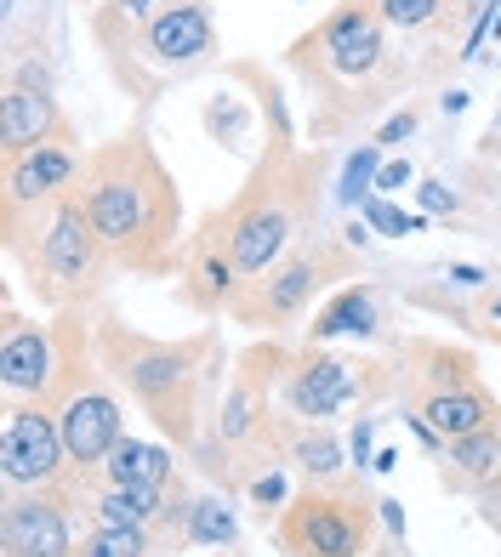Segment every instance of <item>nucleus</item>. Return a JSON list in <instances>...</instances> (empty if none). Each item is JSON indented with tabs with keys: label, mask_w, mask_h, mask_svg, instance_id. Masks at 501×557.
Returning <instances> with one entry per match:
<instances>
[{
	"label": "nucleus",
	"mask_w": 501,
	"mask_h": 557,
	"mask_svg": "<svg viewBox=\"0 0 501 557\" xmlns=\"http://www.w3.org/2000/svg\"><path fill=\"white\" fill-rule=\"evenodd\" d=\"M74 194H81L97 239L109 245L114 268L160 278V273H178L188 262L183 188L143 132H120L114 143L91 148Z\"/></svg>",
	"instance_id": "nucleus-1"
},
{
	"label": "nucleus",
	"mask_w": 501,
	"mask_h": 557,
	"mask_svg": "<svg viewBox=\"0 0 501 557\" xmlns=\"http://www.w3.org/2000/svg\"><path fill=\"white\" fill-rule=\"evenodd\" d=\"M97 336V359L114 382L143 404V416L178 449H199V387H206V359L217 352V336L199 331L188 342H155L137 336L132 324H120L114 313H103L91 324Z\"/></svg>",
	"instance_id": "nucleus-2"
},
{
	"label": "nucleus",
	"mask_w": 501,
	"mask_h": 557,
	"mask_svg": "<svg viewBox=\"0 0 501 557\" xmlns=\"http://www.w3.org/2000/svg\"><path fill=\"white\" fill-rule=\"evenodd\" d=\"M314 176H319V160H303L280 143L257 160L250 183L217 211L240 278H262L268 268H280L291 257L296 227L314 216Z\"/></svg>",
	"instance_id": "nucleus-3"
},
{
	"label": "nucleus",
	"mask_w": 501,
	"mask_h": 557,
	"mask_svg": "<svg viewBox=\"0 0 501 557\" xmlns=\"http://www.w3.org/2000/svg\"><path fill=\"white\" fill-rule=\"evenodd\" d=\"M97 46L109 52V69L125 91L155 97L171 81H188L217 58V17L206 0H178L148 23H120L109 12L91 17Z\"/></svg>",
	"instance_id": "nucleus-4"
},
{
	"label": "nucleus",
	"mask_w": 501,
	"mask_h": 557,
	"mask_svg": "<svg viewBox=\"0 0 501 557\" xmlns=\"http://www.w3.org/2000/svg\"><path fill=\"white\" fill-rule=\"evenodd\" d=\"M12 262H23V285H29L35 301L52 313H81L86 301L103 290V273L114 268L109 245L97 239V227H91L74 188L35 216V234Z\"/></svg>",
	"instance_id": "nucleus-5"
},
{
	"label": "nucleus",
	"mask_w": 501,
	"mask_h": 557,
	"mask_svg": "<svg viewBox=\"0 0 501 557\" xmlns=\"http://www.w3.org/2000/svg\"><path fill=\"white\" fill-rule=\"evenodd\" d=\"M376 518L382 500H370L347 478L308 484L273 518V546L285 557H376Z\"/></svg>",
	"instance_id": "nucleus-6"
},
{
	"label": "nucleus",
	"mask_w": 501,
	"mask_h": 557,
	"mask_svg": "<svg viewBox=\"0 0 501 557\" xmlns=\"http://www.w3.org/2000/svg\"><path fill=\"white\" fill-rule=\"evenodd\" d=\"M337 268L342 257L331 245H296L280 268H268L262 278H245L240 296L229 301V313L240 324H257V331H285V324H296L314 308V296L337 278Z\"/></svg>",
	"instance_id": "nucleus-7"
},
{
	"label": "nucleus",
	"mask_w": 501,
	"mask_h": 557,
	"mask_svg": "<svg viewBox=\"0 0 501 557\" xmlns=\"http://www.w3.org/2000/svg\"><path fill=\"white\" fill-rule=\"evenodd\" d=\"M296 63L325 69L331 81L347 86H370L388 69V23L376 12V0H342L314 35L296 40Z\"/></svg>",
	"instance_id": "nucleus-8"
},
{
	"label": "nucleus",
	"mask_w": 501,
	"mask_h": 557,
	"mask_svg": "<svg viewBox=\"0 0 501 557\" xmlns=\"http://www.w3.org/2000/svg\"><path fill=\"white\" fill-rule=\"evenodd\" d=\"M69 472L74 461H69L58 410L40 398H12L7 421H0V484H7V495L69 484Z\"/></svg>",
	"instance_id": "nucleus-9"
},
{
	"label": "nucleus",
	"mask_w": 501,
	"mask_h": 557,
	"mask_svg": "<svg viewBox=\"0 0 501 557\" xmlns=\"http://www.w3.org/2000/svg\"><path fill=\"white\" fill-rule=\"evenodd\" d=\"M74 484L17 490L0 500V557H74Z\"/></svg>",
	"instance_id": "nucleus-10"
},
{
	"label": "nucleus",
	"mask_w": 501,
	"mask_h": 557,
	"mask_svg": "<svg viewBox=\"0 0 501 557\" xmlns=\"http://www.w3.org/2000/svg\"><path fill=\"white\" fill-rule=\"evenodd\" d=\"M81 171H86L81 143H46V148H29V154L7 160V194H0L7 239L23 234V216H29V211H46L69 188H81Z\"/></svg>",
	"instance_id": "nucleus-11"
},
{
	"label": "nucleus",
	"mask_w": 501,
	"mask_h": 557,
	"mask_svg": "<svg viewBox=\"0 0 501 557\" xmlns=\"http://www.w3.org/2000/svg\"><path fill=\"white\" fill-rule=\"evenodd\" d=\"M58 426H63V444H69V461H74V478H86L103 467V455L125 438V410L120 398L97 382L86 370L58 404Z\"/></svg>",
	"instance_id": "nucleus-12"
},
{
	"label": "nucleus",
	"mask_w": 501,
	"mask_h": 557,
	"mask_svg": "<svg viewBox=\"0 0 501 557\" xmlns=\"http://www.w3.org/2000/svg\"><path fill=\"white\" fill-rule=\"evenodd\" d=\"M240 268L229 257V234H222V216L211 211L206 222H199V234L188 239V262L178 273V296H183V308L194 313H222L229 301L240 296Z\"/></svg>",
	"instance_id": "nucleus-13"
},
{
	"label": "nucleus",
	"mask_w": 501,
	"mask_h": 557,
	"mask_svg": "<svg viewBox=\"0 0 501 557\" xmlns=\"http://www.w3.org/2000/svg\"><path fill=\"white\" fill-rule=\"evenodd\" d=\"M46 143H81V137H74L69 114L58 109V97L46 86L12 81L7 97H0V154L17 160L29 148H46Z\"/></svg>",
	"instance_id": "nucleus-14"
},
{
	"label": "nucleus",
	"mask_w": 501,
	"mask_h": 557,
	"mask_svg": "<svg viewBox=\"0 0 501 557\" xmlns=\"http://www.w3.org/2000/svg\"><path fill=\"white\" fill-rule=\"evenodd\" d=\"M354 398H359V375H354V364H347V359L325 352L319 342L303 352V359H291V375H285L291 416L325 421V416H337L342 404H354Z\"/></svg>",
	"instance_id": "nucleus-15"
},
{
	"label": "nucleus",
	"mask_w": 501,
	"mask_h": 557,
	"mask_svg": "<svg viewBox=\"0 0 501 557\" xmlns=\"http://www.w3.org/2000/svg\"><path fill=\"white\" fill-rule=\"evenodd\" d=\"M411 410L428 421L444 444H450V438H467V433H485V426H501V404H496V393H490L485 382L428 393V398H416Z\"/></svg>",
	"instance_id": "nucleus-16"
},
{
	"label": "nucleus",
	"mask_w": 501,
	"mask_h": 557,
	"mask_svg": "<svg viewBox=\"0 0 501 557\" xmlns=\"http://www.w3.org/2000/svg\"><path fill=\"white\" fill-rule=\"evenodd\" d=\"M74 478V472H69ZM74 484H114V490H132V484H178V455L166 444H148V438H120L103 467L74 478Z\"/></svg>",
	"instance_id": "nucleus-17"
},
{
	"label": "nucleus",
	"mask_w": 501,
	"mask_h": 557,
	"mask_svg": "<svg viewBox=\"0 0 501 557\" xmlns=\"http://www.w3.org/2000/svg\"><path fill=\"white\" fill-rule=\"evenodd\" d=\"M411 352V404L444 393V387H473L479 382V364H473L467 347H444V342H405Z\"/></svg>",
	"instance_id": "nucleus-18"
},
{
	"label": "nucleus",
	"mask_w": 501,
	"mask_h": 557,
	"mask_svg": "<svg viewBox=\"0 0 501 557\" xmlns=\"http://www.w3.org/2000/svg\"><path fill=\"white\" fill-rule=\"evenodd\" d=\"M376 290L370 285H342L308 324V342H337V336H376Z\"/></svg>",
	"instance_id": "nucleus-19"
},
{
	"label": "nucleus",
	"mask_w": 501,
	"mask_h": 557,
	"mask_svg": "<svg viewBox=\"0 0 501 557\" xmlns=\"http://www.w3.org/2000/svg\"><path fill=\"white\" fill-rule=\"evenodd\" d=\"M444 461H450V478H456V484L485 490L490 478L501 472V426H485V433H467V438H450L444 444Z\"/></svg>",
	"instance_id": "nucleus-20"
},
{
	"label": "nucleus",
	"mask_w": 501,
	"mask_h": 557,
	"mask_svg": "<svg viewBox=\"0 0 501 557\" xmlns=\"http://www.w3.org/2000/svg\"><path fill=\"white\" fill-rule=\"evenodd\" d=\"M285 455L314 478V484H337L342 478V444H337L331 426L308 421V426H296V433H285Z\"/></svg>",
	"instance_id": "nucleus-21"
},
{
	"label": "nucleus",
	"mask_w": 501,
	"mask_h": 557,
	"mask_svg": "<svg viewBox=\"0 0 501 557\" xmlns=\"http://www.w3.org/2000/svg\"><path fill=\"white\" fill-rule=\"evenodd\" d=\"M166 541L155 529H86V541L74 546V557H160Z\"/></svg>",
	"instance_id": "nucleus-22"
},
{
	"label": "nucleus",
	"mask_w": 501,
	"mask_h": 557,
	"mask_svg": "<svg viewBox=\"0 0 501 557\" xmlns=\"http://www.w3.org/2000/svg\"><path fill=\"white\" fill-rule=\"evenodd\" d=\"M234 541H240L234 512L217 495H199L194 512H188V546H234Z\"/></svg>",
	"instance_id": "nucleus-23"
},
{
	"label": "nucleus",
	"mask_w": 501,
	"mask_h": 557,
	"mask_svg": "<svg viewBox=\"0 0 501 557\" xmlns=\"http://www.w3.org/2000/svg\"><path fill=\"white\" fill-rule=\"evenodd\" d=\"M376 12H382L388 29L421 35V29H433L444 12H462V7H456V0H376Z\"/></svg>",
	"instance_id": "nucleus-24"
},
{
	"label": "nucleus",
	"mask_w": 501,
	"mask_h": 557,
	"mask_svg": "<svg viewBox=\"0 0 501 557\" xmlns=\"http://www.w3.org/2000/svg\"><path fill=\"white\" fill-rule=\"evenodd\" d=\"M359 216L376 227V234H388V239H405V234H421V216H405L399 206H388L382 194H365L359 199Z\"/></svg>",
	"instance_id": "nucleus-25"
},
{
	"label": "nucleus",
	"mask_w": 501,
	"mask_h": 557,
	"mask_svg": "<svg viewBox=\"0 0 501 557\" xmlns=\"http://www.w3.org/2000/svg\"><path fill=\"white\" fill-rule=\"evenodd\" d=\"M376 160H382V148H376V143L347 160V171H342V199H347V206H359L365 194H376V171H382Z\"/></svg>",
	"instance_id": "nucleus-26"
},
{
	"label": "nucleus",
	"mask_w": 501,
	"mask_h": 557,
	"mask_svg": "<svg viewBox=\"0 0 501 557\" xmlns=\"http://www.w3.org/2000/svg\"><path fill=\"white\" fill-rule=\"evenodd\" d=\"M245 495H250V506H257V518H262V523H268V518H280V512H285V500H291L285 478L273 472V467L250 478V484H245Z\"/></svg>",
	"instance_id": "nucleus-27"
},
{
	"label": "nucleus",
	"mask_w": 501,
	"mask_h": 557,
	"mask_svg": "<svg viewBox=\"0 0 501 557\" xmlns=\"http://www.w3.org/2000/svg\"><path fill=\"white\" fill-rule=\"evenodd\" d=\"M166 7H178V0H109V7H97V12H109L120 23H148V17L166 12Z\"/></svg>",
	"instance_id": "nucleus-28"
},
{
	"label": "nucleus",
	"mask_w": 501,
	"mask_h": 557,
	"mask_svg": "<svg viewBox=\"0 0 501 557\" xmlns=\"http://www.w3.org/2000/svg\"><path fill=\"white\" fill-rule=\"evenodd\" d=\"M416 132V109H405V114H393L382 132H376V148H393V143H405Z\"/></svg>",
	"instance_id": "nucleus-29"
},
{
	"label": "nucleus",
	"mask_w": 501,
	"mask_h": 557,
	"mask_svg": "<svg viewBox=\"0 0 501 557\" xmlns=\"http://www.w3.org/2000/svg\"><path fill=\"white\" fill-rule=\"evenodd\" d=\"M479 331L501 347V290H490V296H479Z\"/></svg>",
	"instance_id": "nucleus-30"
},
{
	"label": "nucleus",
	"mask_w": 501,
	"mask_h": 557,
	"mask_svg": "<svg viewBox=\"0 0 501 557\" xmlns=\"http://www.w3.org/2000/svg\"><path fill=\"white\" fill-rule=\"evenodd\" d=\"M405 183H411V160H388L382 171H376V194H382V199H388L393 188H405Z\"/></svg>",
	"instance_id": "nucleus-31"
},
{
	"label": "nucleus",
	"mask_w": 501,
	"mask_h": 557,
	"mask_svg": "<svg viewBox=\"0 0 501 557\" xmlns=\"http://www.w3.org/2000/svg\"><path fill=\"white\" fill-rule=\"evenodd\" d=\"M421 206L428 211H456V199H450V188H439V183H421Z\"/></svg>",
	"instance_id": "nucleus-32"
},
{
	"label": "nucleus",
	"mask_w": 501,
	"mask_h": 557,
	"mask_svg": "<svg viewBox=\"0 0 501 557\" xmlns=\"http://www.w3.org/2000/svg\"><path fill=\"white\" fill-rule=\"evenodd\" d=\"M479 495H485V518H490V523H496V518H501V472H496V478H490V484H485V490H479Z\"/></svg>",
	"instance_id": "nucleus-33"
},
{
	"label": "nucleus",
	"mask_w": 501,
	"mask_h": 557,
	"mask_svg": "<svg viewBox=\"0 0 501 557\" xmlns=\"http://www.w3.org/2000/svg\"><path fill=\"white\" fill-rule=\"evenodd\" d=\"M365 461H370V421L354 426V467H365Z\"/></svg>",
	"instance_id": "nucleus-34"
},
{
	"label": "nucleus",
	"mask_w": 501,
	"mask_h": 557,
	"mask_svg": "<svg viewBox=\"0 0 501 557\" xmlns=\"http://www.w3.org/2000/svg\"><path fill=\"white\" fill-rule=\"evenodd\" d=\"M450 278H456V285H473V290L485 285V273H479V268H467V262H456V268H450Z\"/></svg>",
	"instance_id": "nucleus-35"
},
{
	"label": "nucleus",
	"mask_w": 501,
	"mask_h": 557,
	"mask_svg": "<svg viewBox=\"0 0 501 557\" xmlns=\"http://www.w3.org/2000/svg\"><path fill=\"white\" fill-rule=\"evenodd\" d=\"M382 518H388L393 535H405V512H399V500H382Z\"/></svg>",
	"instance_id": "nucleus-36"
},
{
	"label": "nucleus",
	"mask_w": 501,
	"mask_h": 557,
	"mask_svg": "<svg viewBox=\"0 0 501 557\" xmlns=\"http://www.w3.org/2000/svg\"><path fill=\"white\" fill-rule=\"evenodd\" d=\"M370 467H376V472H393V467H399V449H382V455H376Z\"/></svg>",
	"instance_id": "nucleus-37"
},
{
	"label": "nucleus",
	"mask_w": 501,
	"mask_h": 557,
	"mask_svg": "<svg viewBox=\"0 0 501 557\" xmlns=\"http://www.w3.org/2000/svg\"><path fill=\"white\" fill-rule=\"evenodd\" d=\"M496 132H501V109H496Z\"/></svg>",
	"instance_id": "nucleus-38"
},
{
	"label": "nucleus",
	"mask_w": 501,
	"mask_h": 557,
	"mask_svg": "<svg viewBox=\"0 0 501 557\" xmlns=\"http://www.w3.org/2000/svg\"><path fill=\"white\" fill-rule=\"evenodd\" d=\"M86 7H91V0H86ZM103 7H109V0H103Z\"/></svg>",
	"instance_id": "nucleus-39"
}]
</instances>
